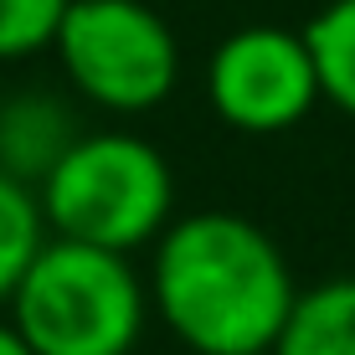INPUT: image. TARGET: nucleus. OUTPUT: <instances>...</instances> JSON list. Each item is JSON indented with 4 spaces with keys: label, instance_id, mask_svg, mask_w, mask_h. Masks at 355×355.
I'll return each instance as SVG.
<instances>
[{
    "label": "nucleus",
    "instance_id": "1",
    "mask_svg": "<svg viewBox=\"0 0 355 355\" xmlns=\"http://www.w3.org/2000/svg\"><path fill=\"white\" fill-rule=\"evenodd\" d=\"M150 304L191 355H248L278 345L299 284L258 222L196 211L155 237Z\"/></svg>",
    "mask_w": 355,
    "mask_h": 355
},
{
    "label": "nucleus",
    "instance_id": "2",
    "mask_svg": "<svg viewBox=\"0 0 355 355\" xmlns=\"http://www.w3.org/2000/svg\"><path fill=\"white\" fill-rule=\"evenodd\" d=\"M6 309L36 355H129L144 335L150 288L129 252L46 237Z\"/></svg>",
    "mask_w": 355,
    "mask_h": 355
},
{
    "label": "nucleus",
    "instance_id": "3",
    "mask_svg": "<svg viewBox=\"0 0 355 355\" xmlns=\"http://www.w3.org/2000/svg\"><path fill=\"white\" fill-rule=\"evenodd\" d=\"M52 237L134 252L155 242L175 211V175L150 139L124 129L78 134L62 160L36 180Z\"/></svg>",
    "mask_w": 355,
    "mask_h": 355
},
{
    "label": "nucleus",
    "instance_id": "4",
    "mask_svg": "<svg viewBox=\"0 0 355 355\" xmlns=\"http://www.w3.org/2000/svg\"><path fill=\"white\" fill-rule=\"evenodd\" d=\"M52 52L72 93L108 114L160 108L180 83V42L144 0H72Z\"/></svg>",
    "mask_w": 355,
    "mask_h": 355
},
{
    "label": "nucleus",
    "instance_id": "5",
    "mask_svg": "<svg viewBox=\"0 0 355 355\" xmlns=\"http://www.w3.org/2000/svg\"><path fill=\"white\" fill-rule=\"evenodd\" d=\"M211 114L237 134H284L320 103V72L304 31L242 26L216 42L206 62Z\"/></svg>",
    "mask_w": 355,
    "mask_h": 355
},
{
    "label": "nucleus",
    "instance_id": "6",
    "mask_svg": "<svg viewBox=\"0 0 355 355\" xmlns=\"http://www.w3.org/2000/svg\"><path fill=\"white\" fill-rule=\"evenodd\" d=\"M72 139L78 129L67 124V108L52 93H16L0 103V170L21 175L26 186L62 160Z\"/></svg>",
    "mask_w": 355,
    "mask_h": 355
},
{
    "label": "nucleus",
    "instance_id": "7",
    "mask_svg": "<svg viewBox=\"0 0 355 355\" xmlns=\"http://www.w3.org/2000/svg\"><path fill=\"white\" fill-rule=\"evenodd\" d=\"M273 355H355V273L299 288Z\"/></svg>",
    "mask_w": 355,
    "mask_h": 355
},
{
    "label": "nucleus",
    "instance_id": "8",
    "mask_svg": "<svg viewBox=\"0 0 355 355\" xmlns=\"http://www.w3.org/2000/svg\"><path fill=\"white\" fill-rule=\"evenodd\" d=\"M304 42L314 52V72H320L324 103L355 119V0H329L314 10L304 26Z\"/></svg>",
    "mask_w": 355,
    "mask_h": 355
},
{
    "label": "nucleus",
    "instance_id": "9",
    "mask_svg": "<svg viewBox=\"0 0 355 355\" xmlns=\"http://www.w3.org/2000/svg\"><path fill=\"white\" fill-rule=\"evenodd\" d=\"M52 237L42 216V196L26 186L21 175L0 170V304L16 293L21 273L31 268V258L42 252V242Z\"/></svg>",
    "mask_w": 355,
    "mask_h": 355
},
{
    "label": "nucleus",
    "instance_id": "10",
    "mask_svg": "<svg viewBox=\"0 0 355 355\" xmlns=\"http://www.w3.org/2000/svg\"><path fill=\"white\" fill-rule=\"evenodd\" d=\"M72 0H0V62L46 52Z\"/></svg>",
    "mask_w": 355,
    "mask_h": 355
},
{
    "label": "nucleus",
    "instance_id": "11",
    "mask_svg": "<svg viewBox=\"0 0 355 355\" xmlns=\"http://www.w3.org/2000/svg\"><path fill=\"white\" fill-rule=\"evenodd\" d=\"M0 355H36V350L26 345V340L16 335V324H10V320L0 324Z\"/></svg>",
    "mask_w": 355,
    "mask_h": 355
},
{
    "label": "nucleus",
    "instance_id": "12",
    "mask_svg": "<svg viewBox=\"0 0 355 355\" xmlns=\"http://www.w3.org/2000/svg\"><path fill=\"white\" fill-rule=\"evenodd\" d=\"M248 355H273V350H248Z\"/></svg>",
    "mask_w": 355,
    "mask_h": 355
}]
</instances>
